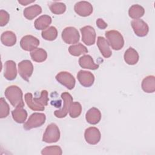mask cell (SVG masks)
<instances>
[{"label": "cell", "mask_w": 155, "mask_h": 155, "mask_svg": "<svg viewBox=\"0 0 155 155\" xmlns=\"http://www.w3.org/2000/svg\"><path fill=\"white\" fill-rule=\"evenodd\" d=\"M4 94L6 98L14 107H23L24 106L22 91L19 87L10 85L5 89Z\"/></svg>", "instance_id": "obj_1"}, {"label": "cell", "mask_w": 155, "mask_h": 155, "mask_svg": "<svg viewBox=\"0 0 155 155\" xmlns=\"http://www.w3.org/2000/svg\"><path fill=\"white\" fill-rule=\"evenodd\" d=\"M107 41L114 50H120L124 45V40L120 33L116 30H109L105 32Z\"/></svg>", "instance_id": "obj_2"}, {"label": "cell", "mask_w": 155, "mask_h": 155, "mask_svg": "<svg viewBox=\"0 0 155 155\" xmlns=\"http://www.w3.org/2000/svg\"><path fill=\"white\" fill-rule=\"evenodd\" d=\"M60 139V131L58 127L54 123L49 124L43 134L42 140L46 143H54Z\"/></svg>", "instance_id": "obj_3"}, {"label": "cell", "mask_w": 155, "mask_h": 155, "mask_svg": "<svg viewBox=\"0 0 155 155\" xmlns=\"http://www.w3.org/2000/svg\"><path fill=\"white\" fill-rule=\"evenodd\" d=\"M46 116L45 114L41 113H34L28 118L24 125V128L29 130L34 128L42 126L45 122Z\"/></svg>", "instance_id": "obj_4"}, {"label": "cell", "mask_w": 155, "mask_h": 155, "mask_svg": "<svg viewBox=\"0 0 155 155\" xmlns=\"http://www.w3.org/2000/svg\"><path fill=\"white\" fill-rule=\"evenodd\" d=\"M61 98L63 100L62 107L58 110H55L54 114L56 117L63 118L65 117L69 112L70 107L73 102V97L68 92H64L61 94Z\"/></svg>", "instance_id": "obj_5"}, {"label": "cell", "mask_w": 155, "mask_h": 155, "mask_svg": "<svg viewBox=\"0 0 155 155\" xmlns=\"http://www.w3.org/2000/svg\"><path fill=\"white\" fill-rule=\"evenodd\" d=\"M62 40L68 44H76L79 41L80 35L78 30L73 27L65 28L61 34Z\"/></svg>", "instance_id": "obj_6"}, {"label": "cell", "mask_w": 155, "mask_h": 155, "mask_svg": "<svg viewBox=\"0 0 155 155\" xmlns=\"http://www.w3.org/2000/svg\"><path fill=\"white\" fill-rule=\"evenodd\" d=\"M56 79L68 90H72L75 86V79L69 72L61 71L58 73L56 76Z\"/></svg>", "instance_id": "obj_7"}, {"label": "cell", "mask_w": 155, "mask_h": 155, "mask_svg": "<svg viewBox=\"0 0 155 155\" xmlns=\"http://www.w3.org/2000/svg\"><path fill=\"white\" fill-rule=\"evenodd\" d=\"M18 71L21 77L25 81H28L33 71V66L29 60H23L18 64Z\"/></svg>", "instance_id": "obj_8"}, {"label": "cell", "mask_w": 155, "mask_h": 155, "mask_svg": "<svg viewBox=\"0 0 155 155\" xmlns=\"http://www.w3.org/2000/svg\"><path fill=\"white\" fill-rule=\"evenodd\" d=\"M82 34V41L87 45H93L96 41V31L93 27L87 25L82 27L81 29Z\"/></svg>", "instance_id": "obj_9"}, {"label": "cell", "mask_w": 155, "mask_h": 155, "mask_svg": "<svg viewBox=\"0 0 155 155\" xmlns=\"http://www.w3.org/2000/svg\"><path fill=\"white\" fill-rule=\"evenodd\" d=\"M39 45V40L32 36L25 35L22 38L20 41L21 47L25 51H31Z\"/></svg>", "instance_id": "obj_10"}, {"label": "cell", "mask_w": 155, "mask_h": 155, "mask_svg": "<svg viewBox=\"0 0 155 155\" xmlns=\"http://www.w3.org/2000/svg\"><path fill=\"white\" fill-rule=\"evenodd\" d=\"M84 137L88 143L91 145H96L101 140V132L96 127H88L85 131Z\"/></svg>", "instance_id": "obj_11"}, {"label": "cell", "mask_w": 155, "mask_h": 155, "mask_svg": "<svg viewBox=\"0 0 155 155\" xmlns=\"http://www.w3.org/2000/svg\"><path fill=\"white\" fill-rule=\"evenodd\" d=\"M131 25L134 33L137 36H145L149 31L148 25L142 19H134L131 22Z\"/></svg>", "instance_id": "obj_12"}, {"label": "cell", "mask_w": 155, "mask_h": 155, "mask_svg": "<svg viewBox=\"0 0 155 155\" xmlns=\"http://www.w3.org/2000/svg\"><path fill=\"white\" fill-rule=\"evenodd\" d=\"M74 10L79 16L86 17L90 16L93 10L92 5L87 1H79L74 5Z\"/></svg>", "instance_id": "obj_13"}, {"label": "cell", "mask_w": 155, "mask_h": 155, "mask_svg": "<svg viewBox=\"0 0 155 155\" xmlns=\"http://www.w3.org/2000/svg\"><path fill=\"white\" fill-rule=\"evenodd\" d=\"M77 78L80 84L85 87H91L94 81V76L90 71L80 70L77 74Z\"/></svg>", "instance_id": "obj_14"}, {"label": "cell", "mask_w": 155, "mask_h": 155, "mask_svg": "<svg viewBox=\"0 0 155 155\" xmlns=\"http://www.w3.org/2000/svg\"><path fill=\"white\" fill-rule=\"evenodd\" d=\"M4 76L5 78L8 81L14 80L16 78V65L13 61L9 60L5 62Z\"/></svg>", "instance_id": "obj_15"}, {"label": "cell", "mask_w": 155, "mask_h": 155, "mask_svg": "<svg viewBox=\"0 0 155 155\" xmlns=\"http://www.w3.org/2000/svg\"><path fill=\"white\" fill-rule=\"evenodd\" d=\"M97 45L104 58H108L111 56L112 52L110 49V45L105 38L102 36H98Z\"/></svg>", "instance_id": "obj_16"}, {"label": "cell", "mask_w": 155, "mask_h": 155, "mask_svg": "<svg viewBox=\"0 0 155 155\" xmlns=\"http://www.w3.org/2000/svg\"><path fill=\"white\" fill-rule=\"evenodd\" d=\"M85 119L88 123L91 125H96L99 122L101 119V113L99 109L92 107L86 113Z\"/></svg>", "instance_id": "obj_17"}, {"label": "cell", "mask_w": 155, "mask_h": 155, "mask_svg": "<svg viewBox=\"0 0 155 155\" xmlns=\"http://www.w3.org/2000/svg\"><path fill=\"white\" fill-rule=\"evenodd\" d=\"M79 64L82 68L90 70H96L99 67L98 64L94 63L92 57L88 54L81 57L79 59Z\"/></svg>", "instance_id": "obj_18"}, {"label": "cell", "mask_w": 155, "mask_h": 155, "mask_svg": "<svg viewBox=\"0 0 155 155\" xmlns=\"http://www.w3.org/2000/svg\"><path fill=\"white\" fill-rule=\"evenodd\" d=\"M124 58L125 62L127 64L134 65L138 62L139 56L136 50L132 47H130L125 51Z\"/></svg>", "instance_id": "obj_19"}, {"label": "cell", "mask_w": 155, "mask_h": 155, "mask_svg": "<svg viewBox=\"0 0 155 155\" xmlns=\"http://www.w3.org/2000/svg\"><path fill=\"white\" fill-rule=\"evenodd\" d=\"M42 12V8L38 4L33 5L25 8L24 10V16L28 20H32Z\"/></svg>", "instance_id": "obj_20"}, {"label": "cell", "mask_w": 155, "mask_h": 155, "mask_svg": "<svg viewBox=\"0 0 155 155\" xmlns=\"http://www.w3.org/2000/svg\"><path fill=\"white\" fill-rule=\"evenodd\" d=\"M51 18L47 15L39 16L35 21V27L37 30H44L48 27L51 23Z\"/></svg>", "instance_id": "obj_21"}, {"label": "cell", "mask_w": 155, "mask_h": 155, "mask_svg": "<svg viewBox=\"0 0 155 155\" xmlns=\"http://www.w3.org/2000/svg\"><path fill=\"white\" fill-rule=\"evenodd\" d=\"M1 42L5 46L12 47L16 42V36L15 33L12 31L3 32L1 36Z\"/></svg>", "instance_id": "obj_22"}, {"label": "cell", "mask_w": 155, "mask_h": 155, "mask_svg": "<svg viewBox=\"0 0 155 155\" xmlns=\"http://www.w3.org/2000/svg\"><path fill=\"white\" fill-rule=\"evenodd\" d=\"M142 88L145 93H153L155 91V78L154 76H148L145 78L141 84Z\"/></svg>", "instance_id": "obj_23"}, {"label": "cell", "mask_w": 155, "mask_h": 155, "mask_svg": "<svg viewBox=\"0 0 155 155\" xmlns=\"http://www.w3.org/2000/svg\"><path fill=\"white\" fill-rule=\"evenodd\" d=\"M13 120L19 124L24 123L27 117V112L23 107H16L12 111Z\"/></svg>", "instance_id": "obj_24"}, {"label": "cell", "mask_w": 155, "mask_h": 155, "mask_svg": "<svg viewBox=\"0 0 155 155\" xmlns=\"http://www.w3.org/2000/svg\"><path fill=\"white\" fill-rule=\"evenodd\" d=\"M30 56L33 61L36 62H42L47 59V53L43 48H36L30 51Z\"/></svg>", "instance_id": "obj_25"}, {"label": "cell", "mask_w": 155, "mask_h": 155, "mask_svg": "<svg viewBox=\"0 0 155 155\" xmlns=\"http://www.w3.org/2000/svg\"><path fill=\"white\" fill-rule=\"evenodd\" d=\"M144 13V8L138 4H134L131 5L128 10L129 16L134 19H139L143 16Z\"/></svg>", "instance_id": "obj_26"}, {"label": "cell", "mask_w": 155, "mask_h": 155, "mask_svg": "<svg viewBox=\"0 0 155 155\" xmlns=\"http://www.w3.org/2000/svg\"><path fill=\"white\" fill-rule=\"evenodd\" d=\"M68 51L72 56H79L82 54L88 53V50L83 44L81 43H78L77 44L70 46L68 48Z\"/></svg>", "instance_id": "obj_27"}, {"label": "cell", "mask_w": 155, "mask_h": 155, "mask_svg": "<svg viewBox=\"0 0 155 155\" xmlns=\"http://www.w3.org/2000/svg\"><path fill=\"white\" fill-rule=\"evenodd\" d=\"M25 101L28 107L33 111H44V107H42L36 104L34 100L33 95L31 93H27L25 94Z\"/></svg>", "instance_id": "obj_28"}, {"label": "cell", "mask_w": 155, "mask_h": 155, "mask_svg": "<svg viewBox=\"0 0 155 155\" xmlns=\"http://www.w3.org/2000/svg\"><path fill=\"white\" fill-rule=\"evenodd\" d=\"M41 36L47 41H54L58 36V30L55 27L51 26L42 30Z\"/></svg>", "instance_id": "obj_29"}, {"label": "cell", "mask_w": 155, "mask_h": 155, "mask_svg": "<svg viewBox=\"0 0 155 155\" xmlns=\"http://www.w3.org/2000/svg\"><path fill=\"white\" fill-rule=\"evenodd\" d=\"M50 10L55 15H61L66 10V5L63 2H55L50 5Z\"/></svg>", "instance_id": "obj_30"}, {"label": "cell", "mask_w": 155, "mask_h": 155, "mask_svg": "<svg viewBox=\"0 0 155 155\" xmlns=\"http://www.w3.org/2000/svg\"><path fill=\"white\" fill-rule=\"evenodd\" d=\"M82 111V105L78 102H72L69 114L72 118H76L80 116Z\"/></svg>", "instance_id": "obj_31"}, {"label": "cell", "mask_w": 155, "mask_h": 155, "mask_svg": "<svg viewBox=\"0 0 155 155\" xmlns=\"http://www.w3.org/2000/svg\"><path fill=\"white\" fill-rule=\"evenodd\" d=\"M62 149L59 146H49L42 149L41 154L42 155H61Z\"/></svg>", "instance_id": "obj_32"}, {"label": "cell", "mask_w": 155, "mask_h": 155, "mask_svg": "<svg viewBox=\"0 0 155 155\" xmlns=\"http://www.w3.org/2000/svg\"><path fill=\"white\" fill-rule=\"evenodd\" d=\"M33 100L38 105L45 107V106L48 105V102L49 100L48 97V91L45 90H42L40 97H33Z\"/></svg>", "instance_id": "obj_33"}, {"label": "cell", "mask_w": 155, "mask_h": 155, "mask_svg": "<svg viewBox=\"0 0 155 155\" xmlns=\"http://www.w3.org/2000/svg\"><path fill=\"white\" fill-rule=\"evenodd\" d=\"M10 112L8 104L3 97L0 99V117L4 118L8 116Z\"/></svg>", "instance_id": "obj_34"}, {"label": "cell", "mask_w": 155, "mask_h": 155, "mask_svg": "<svg viewBox=\"0 0 155 155\" xmlns=\"http://www.w3.org/2000/svg\"><path fill=\"white\" fill-rule=\"evenodd\" d=\"M10 15L8 13L4 10H0V26L5 25L9 21Z\"/></svg>", "instance_id": "obj_35"}, {"label": "cell", "mask_w": 155, "mask_h": 155, "mask_svg": "<svg viewBox=\"0 0 155 155\" xmlns=\"http://www.w3.org/2000/svg\"><path fill=\"white\" fill-rule=\"evenodd\" d=\"M96 25L100 29H105L107 27V24L101 18H98L96 21Z\"/></svg>", "instance_id": "obj_36"}, {"label": "cell", "mask_w": 155, "mask_h": 155, "mask_svg": "<svg viewBox=\"0 0 155 155\" xmlns=\"http://www.w3.org/2000/svg\"><path fill=\"white\" fill-rule=\"evenodd\" d=\"M35 1V0H33V1H27V0H19L18 1V2L19 4H21V5H28V4H31L32 2H34Z\"/></svg>", "instance_id": "obj_37"}]
</instances>
